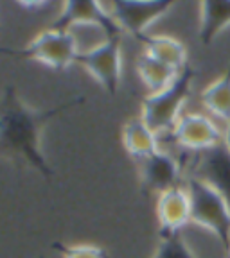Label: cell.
<instances>
[{"mask_svg":"<svg viewBox=\"0 0 230 258\" xmlns=\"http://www.w3.org/2000/svg\"><path fill=\"white\" fill-rule=\"evenodd\" d=\"M54 249L63 258H106V251L96 244H74L67 246L61 242H54Z\"/></svg>","mask_w":230,"mask_h":258,"instance_id":"18","label":"cell"},{"mask_svg":"<svg viewBox=\"0 0 230 258\" xmlns=\"http://www.w3.org/2000/svg\"><path fill=\"white\" fill-rule=\"evenodd\" d=\"M142 45H144V52L148 56L169 64L176 70H183L189 64L186 45L173 36H167V34L148 36Z\"/></svg>","mask_w":230,"mask_h":258,"instance_id":"14","label":"cell"},{"mask_svg":"<svg viewBox=\"0 0 230 258\" xmlns=\"http://www.w3.org/2000/svg\"><path fill=\"white\" fill-rule=\"evenodd\" d=\"M110 13L115 22L121 25L122 32H128L141 43L150 34L146 31L173 9V2L169 0H119L108 6Z\"/></svg>","mask_w":230,"mask_h":258,"instance_id":"6","label":"cell"},{"mask_svg":"<svg viewBox=\"0 0 230 258\" xmlns=\"http://www.w3.org/2000/svg\"><path fill=\"white\" fill-rule=\"evenodd\" d=\"M157 219L160 235L182 233L191 222V196L186 186H174L157 196Z\"/></svg>","mask_w":230,"mask_h":258,"instance_id":"9","label":"cell"},{"mask_svg":"<svg viewBox=\"0 0 230 258\" xmlns=\"http://www.w3.org/2000/svg\"><path fill=\"white\" fill-rule=\"evenodd\" d=\"M173 142L187 153H203L225 140V129L214 122V118L198 111H187L169 133Z\"/></svg>","mask_w":230,"mask_h":258,"instance_id":"7","label":"cell"},{"mask_svg":"<svg viewBox=\"0 0 230 258\" xmlns=\"http://www.w3.org/2000/svg\"><path fill=\"white\" fill-rule=\"evenodd\" d=\"M194 69L187 64L182 72L178 74L173 85L157 93H150L142 102L141 118L150 125L157 135L171 133L174 125L183 115V106L191 97V88L194 81Z\"/></svg>","mask_w":230,"mask_h":258,"instance_id":"2","label":"cell"},{"mask_svg":"<svg viewBox=\"0 0 230 258\" xmlns=\"http://www.w3.org/2000/svg\"><path fill=\"white\" fill-rule=\"evenodd\" d=\"M193 176L200 177L219 190L230 203V151L226 149L225 144L198 153L196 174Z\"/></svg>","mask_w":230,"mask_h":258,"instance_id":"11","label":"cell"},{"mask_svg":"<svg viewBox=\"0 0 230 258\" xmlns=\"http://www.w3.org/2000/svg\"><path fill=\"white\" fill-rule=\"evenodd\" d=\"M203 108L225 122V125L230 122V70H226L221 77L212 81L205 86V90L200 95Z\"/></svg>","mask_w":230,"mask_h":258,"instance_id":"16","label":"cell"},{"mask_svg":"<svg viewBox=\"0 0 230 258\" xmlns=\"http://www.w3.org/2000/svg\"><path fill=\"white\" fill-rule=\"evenodd\" d=\"M77 63L110 93L115 95L122 77V48L121 36L108 38L90 50L81 52Z\"/></svg>","mask_w":230,"mask_h":258,"instance_id":"5","label":"cell"},{"mask_svg":"<svg viewBox=\"0 0 230 258\" xmlns=\"http://www.w3.org/2000/svg\"><path fill=\"white\" fill-rule=\"evenodd\" d=\"M223 144H225L226 149L230 151V122L225 125V140H223Z\"/></svg>","mask_w":230,"mask_h":258,"instance_id":"20","label":"cell"},{"mask_svg":"<svg viewBox=\"0 0 230 258\" xmlns=\"http://www.w3.org/2000/svg\"><path fill=\"white\" fill-rule=\"evenodd\" d=\"M226 253H228V258H230V249H228V251H226Z\"/></svg>","mask_w":230,"mask_h":258,"instance_id":"21","label":"cell"},{"mask_svg":"<svg viewBox=\"0 0 230 258\" xmlns=\"http://www.w3.org/2000/svg\"><path fill=\"white\" fill-rule=\"evenodd\" d=\"M139 172H141L142 186L150 192L162 194L174 186H180L182 179V165L173 154L166 151H158L157 154L148 160L139 161Z\"/></svg>","mask_w":230,"mask_h":258,"instance_id":"10","label":"cell"},{"mask_svg":"<svg viewBox=\"0 0 230 258\" xmlns=\"http://www.w3.org/2000/svg\"><path fill=\"white\" fill-rule=\"evenodd\" d=\"M77 24H96L106 29L110 38H122L121 25L115 22L113 15L110 13L108 6L101 2H81V0H72V2H65L61 6V11L58 15L56 22L53 27L56 29H70L72 25Z\"/></svg>","mask_w":230,"mask_h":258,"instance_id":"8","label":"cell"},{"mask_svg":"<svg viewBox=\"0 0 230 258\" xmlns=\"http://www.w3.org/2000/svg\"><path fill=\"white\" fill-rule=\"evenodd\" d=\"M20 6H24L27 9H38V8H45L49 4H45V2H20Z\"/></svg>","mask_w":230,"mask_h":258,"instance_id":"19","label":"cell"},{"mask_svg":"<svg viewBox=\"0 0 230 258\" xmlns=\"http://www.w3.org/2000/svg\"><path fill=\"white\" fill-rule=\"evenodd\" d=\"M74 104L76 101L41 111V109H34L22 102L11 90H8L4 101V113H2V142L6 147L24 156L34 169L40 170L41 176L51 177L53 170L49 167L47 158L41 151L43 127L51 120V117Z\"/></svg>","mask_w":230,"mask_h":258,"instance_id":"1","label":"cell"},{"mask_svg":"<svg viewBox=\"0 0 230 258\" xmlns=\"http://www.w3.org/2000/svg\"><path fill=\"white\" fill-rule=\"evenodd\" d=\"M122 145L126 153L137 161L148 160L162 151L160 135H157L141 117L131 118L122 127Z\"/></svg>","mask_w":230,"mask_h":258,"instance_id":"12","label":"cell"},{"mask_svg":"<svg viewBox=\"0 0 230 258\" xmlns=\"http://www.w3.org/2000/svg\"><path fill=\"white\" fill-rule=\"evenodd\" d=\"M191 196V222L210 231L226 251L230 249V203L219 190L196 176L187 177Z\"/></svg>","mask_w":230,"mask_h":258,"instance_id":"3","label":"cell"},{"mask_svg":"<svg viewBox=\"0 0 230 258\" xmlns=\"http://www.w3.org/2000/svg\"><path fill=\"white\" fill-rule=\"evenodd\" d=\"M151 258H198L183 240L182 233L160 235V244Z\"/></svg>","mask_w":230,"mask_h":258,"instance_id":"17","label":"cell"},{"mask_svg":"<svg viewBox=\"0 0 230 258\" xmlns=\"http://www.w3.org/2000/svg\"><path fill=\"white\" fill-rule=\"evenodd\" d=\"M230 25V0L200 4V31L202 43L210 45Z\"/></svg>","mask_w":230,"mask_h":258,"instance_id":"13","label":"cell"},{"mask_svg":"<svg viewBox=\"0 0 230 258\" xmlns=\"http://www.w3.org/2000/svg\"><path fill=\"white\" fill-rule=\"evenodd\" d=\"M135 69H137V74L142 83H144V86L150 90V93H157L162 92V90H166L169 85H173L174 79L178 77V74L182 72V70H176L173 67H169V64L148 56L146 52H142L137 57Z\"/></svg>","mask_w":230,"mask_h":258,"instance_id":"15","label":"cell"},{"mask_svg":"<svg viewBox=\"0 0 230 258\" xmlns=\"http://www.w3.org/2000/svg\"><path fill=\"white\" fill-rule=\"evenodd\" d=\"M20 54L49 69L65 70L76 63L81 52L76 38L69 29L51 27L38 32L25 45L24 50H20Z\"/></svg>","mask_w":230,"mask_h":258,"instance_id":"4","label":"cell"}]
</instances>
